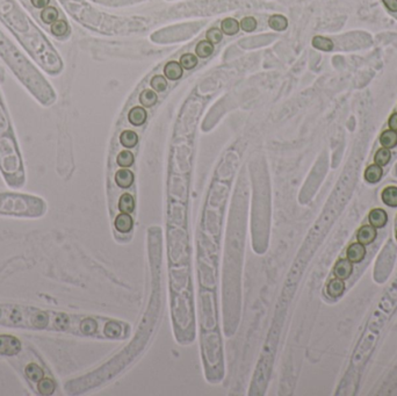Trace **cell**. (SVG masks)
<instances>
[{
    "instance_id": "1f68e13d",
    "label": "cell",
    "mask_w": 397,
    "mask_h": 396,
    "mask_svg": "<svg viewBox=\"0 0 397 396\" xmlns=\"http://www.w3.org/2000/svg\"><path fill=\"white\" fill-rule=\"evenodd\" d=\"M384 6L389 9L393 13H396L397 12V0H382Z\"/></svg>"
},
{
    "instance_id": "f546056e",
    "label": "cell",
    "mask_w": 397,
    "mask_h": 396,
    "mask_svg": "<svg viewBox=\"0 0 397 396\" xmlns=\"http://www.w3.org/2000/svg\"><path fill=\"white\" fill-rule=\"evenodd\" d=\"M206 37H207V41L213 43V45H216V43H220L222 41V39H223L222 30L219 29V28H215V27L210 28V29L208 30L206 34Z\"/></svg>"
},
{
    "instance_id": "4fadbf2b",
    "label": "cell",
    "mask_w": 397,
    "mask_h": 396,
    "mask_svg": "<svg viewBox=\"0 0 397 396\" xmlns=\"http://www.w3.org/2000/svg\"><path fill=\"white\" fill-rule=\"evenodd\" d=\"M164 74L170 80H178L182 76V67L179 62H169L164 68Z\"/></svg>"
},
{
    "instance_id": "5b68a950",
    "label": "cell",
    "mask_w": 397,
    "mask_h": 396,
    "mask_svg": "<svg viewBox=\"0 0 397 396\" xmlns=\"http://www.w3.org/2000/svg\"><path fill=\"white\" fill-rule=\"evenodd\" d=\"M24 375H26V378L29 380L30 382L36 385L40 380L44 378L45 372L39 364L29 363L26 367H24Z\"/></svg>"
},
{
    "instance_id": "d6986e66",
    "label": "cell",
    "mask_w": 397,
    "mask_h": 396,
    "mask_svg": "<svg viewBox=\"0 0 397 396\" xmlns=\"http://www.w3.org/2000/svg\"><path fill=\"white\" fill-rule=\"evenodd\" d=\"M120 142L125 148L132 149L137 144L138 136L137 134L132 132V130H125V132L120 135Z\"/></svg>"
},
{
    "instance_id": "4316f807",
    "label": "cell",
    "mask_w": 397,
    "mask_h": 396,
    "mask_svg": "<svg viewBox=\"0 0 397 396\" xmlns=\"http://www.w3.org/2000/svg\"><path fill=\"white\" fill-rule=\"evenodd\" d=\"M69 30V26L64 20H57L51 24V33L55 36H64Z\"/></svg>"
},
{
    "instance_id": "ffe728a7",
    "label": "cell",
    "mask_w": 397,
    "mask_h": 396,
    "mask_svg": "<svg viewBox=\"0 0 397 396\" xmlns=\"http://www.w3.org/2000/svg\"><path fill=\"white\" fill-rule=\"evenodd\" d=\"M268 24L273 30L282 32V30H285L288 27V21H287V19L284 17V15L275 14V15H272V17L268 19Z\"/></svg>"
},
{
    "instance_id": "484cf974",
    "label": "cell",
    "mask_w": 397,
    "mask_h": 396,
    "mask_svg": "<svg viewBox=\"0 0 397 396\" xmlns=\"http://www.w3.org/2000/svg\"><path fill=\"white\" fill-rule=\"evenodd\" d=\"M116 163L121 167H130L134 164V155L132 151H121L116 157Z\"/></svg>"
},
{
    "instance_id": "603a6c76",
    "label": "cell",
    "mask_w": 397,
    "mask_h": 396,
    "mask_svg": "<svg viewBox=\"0 0 397 396\" xmlns=\"http://www.w3.org/2000/svg\"><path fill=\"white\" fill-rule=\"evenodd\" d=\"M312 47L322 51H331L333 49V42L324 36H315L312 39Z\"/></svg>"
},
{
    "instance_id": "8fae6325",
    "label": "cell",
    "mask_w": 397,
    "mask_h": 396,
    "mask_svg": "<svg viewBox=\"0 0 397 396\" xmlns=\"http://www.w3.org/2000/svg\"><path fill=\"white\" fill-rule=\"evenodd\" d=\"M147 111L144 110L141 106H136V107L132 108L128 114V120L132 126H142L145 121H147Z\"/></svg>"
},
{
    "instance_id": "e0dca14e",
    "label": "cell",
    "mask_w": 397,
    "mask_h": 396,
    "mask_svg": "<svg viewBox=\"0 0 397 396\" xmlns=\"http://www.w3.org/2000/svg\"><path fill=\"white\" fill-rule=\"evenodd\" d=\"M380 143L383 148L393 149L397 145V132L392 129L384 130L380 136Z\"/></svg>"
},
{
    "instance_id": "d4e9b609",
    "label": "cell",
    "mask_w": 397,
    "mask_h": 396,
    "mask_svg": "<svg viewBox=\"0 0 397 396\" xmlns=\"http://www.w3.org/2000/svg\"><path fill=\"white\" fill-rule=\"evenodd\" d=\"M42 21L46 24H52L58 19V11L52 6H46L41 12Z\"/></svg>"
},
{
    "instance_id": "277c9868",
    "label": "cell",
    "mask_w": 397,
    "mask_h": 396,
    "mask_svg": "<svg viewBox=\"0 0 397 396\" xmlns=\"http://www.w3.org/2000/svg\"><path fill=\"white\" fill-rule=\"evenodd\" d=\"M377 233L376 229L371 224H367V226H362L360 229L358 230V233H356V239H358L359 243L364 245H370L375 241L376 238Z\"/></svg>"
},
{
    "instance_id": "9c48e42d",
    "label": "cell",
    "mask_w": 397,
    "mask_h": 396,
    "mask_svg": "<svg viewBox=\"0 0 397 396\" xmlns=\"http://www.w3.org/2000/svg\"><path fill=\"white\" fill-rule=\"evenodd\" d=\"M368 220H370L371 226L374 228H383L388 222V215L382 208H375V210H371Z\"/></svg>"
},
{
    "instance_id": "3957f363",
    "label": "cell",
    "mask_w": 397,
    "mask_h": 396,
    "mask_svg": "<svg viewBox=\"0 0 397 396\" xmlns=\"http://www.w3.org/2000/svg\"><path fill=\"white\" fill-rule=\"evenodd\" d=\"M353 272V263L351 260H349L347 258H343V259H339L334 265L333 267V273L337 278L346 280L349 279L350 277L352 276Z\"/></svg>"
},
{
    "instance_id": "ac0fdd59",
    "label": "cell",
    "mask_w": 397,
    "mask_h": 396,
    "mask_svg": "<svg viewBox=\"0 0 397 396\" xmlns=\"http://www.w3.org/2000/svg\"><path fill=\"white\" fill-rule=\"evenodd\" d=\"M240 23L234 18H226L222 21L221 23V30L226 35L232 36L235 34H237L240 32Z\"/></svg>"
},
{
    "instance_id": "52a82bcc",
    "label": "cell",
    "mask_w": 397,
    "mask_h": 396,
    "mask_svg": "<svg viewBox=\"0 0 397 396\" xmlns=\"http://www.w3.org/2000/svg\"><path fill=\"white\" fill-rule=\"evenodd\" d=\"M115 229L121 233H127L132 232V227H134V220L130 216V214L121 213L115 217V222H114Z\"/></svg>"
},
{
    "instance_id": "7a4b0ae2",
    "label": "cell",
    "mask_w": 397,
    "mask_h": 396,
    "mask_svg": "<svg viewBox=\"0 0 397 396\" xmlns=\"http://www.w3.org/2000/svg\"><path fill=\"white\" fill-rule=\"evenodd\" d=\"M22 351V343L17 336L0 335V357H15Z\"/></svg>"
},
{
    "instance_id": "7c38bea8",
    "label": "cell",
    "mask_w": 397,
    "mask_h": 396,
    "mask_svg": "<svg viewBox=\"0 0 397 396\" xmlns=\"http://www.w3.org/2000/svg\"><path fill=\"white\" fill-rule=\"evenodd\" d=\"M35 387H36V392L39 393L40 395L49 396V395H52L55 393L56 382L52 379L44 376V378L41 379L39 382L36 383Z\"/></svg>"
},
{
    "instance_id": "4dcf8cb0",
    "label": "cell",
    "mask_w": 397,
    "mask_h": 396,
    "mask_svg": "<svg viewBox=\"0 0 397 396\" xmlns=\"http://www.w3.org/2000/svg\"><path fill=\"white\" fill-rule=\"evenodd\" d=\"M240 26L242 29L244 30V32L251 33L257 28V20L252 17H246L241 21Z\"/></svg>"
},
{
    "instance_id": "cb8c5ba5",
    "label": "cell",
    "mask_w": 397,
    "mask_h": 396,
    "mask_svg": "<svg viewBox=\"0 0 397 396\" xmlns=\"http://www.w3.org/2000/svg\"><path fill=\"white\" fill-rule=\"evenodd\" d=\"M390 160H392V152H390V149L387 148L379 149L374 156L375 164H377L381 167L386 166V165L390 162Z\"/></svg>"
},
{
    "instance_id": "d6a6232c",
    "label": "cell",
    "mask_w": 397,
    "mask_h": 396,
    "mask_svg": "<svg viewBox=\"0 0 397 396\" xmlns=\"http://www.w3.org/2000/svg\"><path fill=\"white\" fill-rule=\"evenodd\" d=\"M49 1H50V0H30V2H32L34 7L42 8V9L45 8L46 6H48Z\"/></svg>"
},
{
    "instance_id": "ba28073f",
    "label": "cell",
    "mask_w": 397,
    "mask_h": 396,
    "mask_svg": "<svg viewBox=\"0 0 397 396\" xmlns=\"http://www.w3.org/2000/svg\"><path fill=\"white\" fill-rule=\"evenodd\" d=\"M134 173L127 167H123L115 173V183L121 188H129L134 184Z\"/></svg>"
},
{
    "instance_id": "6da1fadb",
    "label": "cell",
    "mask_w": 397,
    "mask_h": 396,
    "mask_svg": "<svg viewBox=\"0 0 397 396\" xmlns=\"http://www.w3.org/2000/svg\"><path fill=\"white\" fill-rule=\"evenodd\" d=\"M46 210L44 201L23 194H0V215L37 219Z\"/></svg>"
},
{
    "instance_id": "44dd1931",
    "label": "cell",
    "mask_w": 397,
    "mask_h": 396,
    "mask_svg": "<svg viewBox=\"0 0 397 396\" xmlns=\"http://www.w3.org/2000/svg\"><path fill=\"white\" fill-rule=\"evenodd\" d=\"M214 51V45L210 43L207 40L204 41H200L197 45V48H195V54L198 58H207L209 57L210 55L213 54Z\"/></svg>"
},
{
    "instance_id": "f1b7e54d",
    "label": "cell",
    "mask_w": 397,
    "mask_h": 396,
    "mask_svg": "<svg viewBox=\"0 0 397 396\" xmlns=\"http://www.w3.org/2000/svg\"><path fill=\"white\" fill-rule=\"evenodd\" d=\"M150 85L154 92H164L167 87L166 78L163 76H154L151 79Z\"/></svg>"
},
{
    "instance_id": "30bf717a",
    "label": "cell",
    "mask_w": 397,
    "mask_h": 396,
    "mask_svg": "<svg viewBox=\"0 0 397 396\" xmlns=\"http://www.w3.org/2000/svg\"><path fill=\"white\" fill-rule=\"evenodd\" d=\"M345 292V282L343 279L334 278L329 281L327 286V293L330 298H340Z\"/></svg>"
},
{
    "instance_id": "5bb4252c",
    "label": "cell",
    "mask_w": 397,
    "mask_h": 396,
    "mask_svg": "<svg viewBox=\"0 0 397 396\" xmlns=\"http://www.w3.org/2000/svg\"><path fill=\"white\" fill-rule=\"evenodd\" d=\"M383 170L382 167L379 166L377 164L370 165L365 171V179L366 182H368L370 184H376L379 183L382 178Z\"/></svg>"
},
{
    "instance_id": "8992f818",
    "label": "cell",
    "mask_w": 397,
    "mask_h": 396,
    "mask_svg": "<svg viewBox=\"0 0 397 396\" xmlns=\"http://www.w3.org/2000/svg\"><path fill=\"white\" fill-rule=\"evenodd\" d=\"M365 256H366V249H365V245L361 244V243H359V242L352 243V244L347 248L346 257H347V259L351 260L352 263H360L361 260H364Z\"/></svg>"
},
{
    "instance_id": "9a60e30c",
    "label": "cell",
    "mask_w": 397,
    "mask_h": 396,
    "mask_svg": "<svg viewBox=\"0 0 397 396\" xmlns=\"http://www.w3.org/2000/svg\"><path fill=\"white\" fill-rule=\"evenodd\" d=\"M381 199L383 204L389 206V207H397V187L388 186L383 189L381 193Z\"/></svg>"
},
{
    "instance_id": "83f0119b",
    "label": "cell",
    "mask_w": 397,
    "mask_h": 396,
    "mask_svg": "<svg viewBox=\"0 0 397 396\" xmlns=\"http://www.w3.org/2000/svg\"><path fill=\"white\" fill-rule=\"evenodd\" d=\"M198 64V58L197 56L193 54H184L180 58V65L182 69H186V70H192L197 67Z\"/></svg>"
},
{
    "instance_id": "836d02e7",
    "label": "cell",
    "mask_w": 397,
    "mask_h": 396,
    "mask_svg": "<svg viewBox=\"0 0 397 396\" xmlns=\"http://www.w3.org/2000/svg\"><path fill=\"white\" fill-rule=\"evenodd\" d=\"M388 126H389V129L397 132V113L392 114V116L389 117Z\"/></svg>"
},
{
    "instance_id": "2e32d148",
    "label": "cell",
    "mask_w": 397,
    "mask_h": 396,
    "mask_svg": "<svg viewBox=\"0 0 397 396\" xmlns=\"http://www.w3.org/2000/svg\"><path fill=\"white\" fill-rule=\"evenodd\" d=\"M119 210L121 213L132 214L135 210L134 196L129 194V193H125V194L121 195L119 200Z\"/></svg>"
},
{
    "instance_id": "7402d4cb",
    "label": "cell",
    "mask_w": 397,
    "mask_h": 396,
    "mask_svg": "<svg viewBox=\"0 0 397 396\" xmlns=\"http://www.w3.org/2000/svg\"><path fill=\"white\" fill-rule=\"evenodd\" d=\"M158 100V96L156 94V92L153 91V90H144L143 92L139 95V102L143 107H153L154 105H156V102Z\"/></svg>"
},
{
    "instance_id": "e575fe53",
    "label": "cell",
    "mask_w": 397,
    "mask_h": 396,
    "mask_svg": "<svg viewBox=\"0 0 397 396\" xmlns=\"http://www.w3.org/2000/svg\"><path fill=\"white\" fill-rule=\"evenodd\" d=\"M396 241H397V232H396Z\"/></svg>"
}]
</instances>
